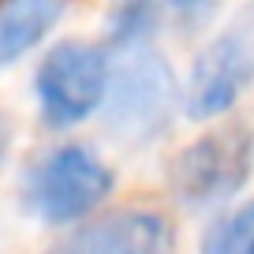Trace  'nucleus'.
Instances as JSON below:
<instances>
[{
    "label": "nucleus",
    "mask_w": 254,
    "mask_h": 254,
    "mask_svg": "<svg viewBox=\"0 0 254 254\" xmlns=\"http://www.w3.org/2000/svg\"><path fill=\"white\" fill-rule=\"evenodd\" d=\"M49 254H176V236L161 213L127 209L79 228Z\"/></svg>",
    "instance_id": "423d86ee"
},
{
    "label": "nucleus",
    "mask_w": 254,
    "mask_h": 254,
    "mask_svg": "<svg viewBox=\"0 0 254 254\" xmlns=\"http://www.w3.org/2000/svg\"><path fill=\"white\" fill-rule=\"evenodd\" d=\"M112 194V172L86 146H56L34 161L23 183V206L49 224L94 213Z\"/></svg>",
    "instance_id": "f03ea898"
},
{
    "label": "nucleus",
    "mask_w": 254,
    "mask_h": 254,
    "mask_svg": "<svg viewBox=\"0 0 254 254\" xmlns=\"http://www.w3.org/2000/svg\"><path fill=\"white\" fill-rule=\"evenodd\" d=\"M251 172V142L239 131H217L183 150L172 165V187L183 206L209 209L243 187Z\"/></svg>",
    "instance_id": "39448f33"
},
{
    "label": "nucleus",
    "mask_w": 254,
    "mask_h": 254,
    "mask_svg": "<svg viewBox=\"0 0 254 254\" xmlns=\"http://www.w3.org/2000/svg\"><path fill=\"white\" fill-rule=\"evenodd\" d=\"M112 64L90 41H60L34 71V97L49 127H71L94 116L109 94Z\"/></svg>",
    "instance_id": "7ed1b4c3"
},
{
    "label": "nucleus",
    "mask_w": 254,
    "mask_h": 254,
    "mask_svg": "<svg viewBox=\"0 0 254 254\" xmlns=\"http://www.w3.org/2000/svg\"><path fill=\"white\" fill-rule=\"evenodd\" d=\"M198 254H254V202L217 217L202 236Z\"/></svg>",
    "instance_id": "6e6552de"
},
{
    "label": "nucleus",
    "mask_w": 254,
    "mask_h": 254,
    "mask_svg": "<svg viewBox=\"0 0 254 254\" xmlns=\"http://www.w3.org/2000/svg\"><path fill=\"white\" fill-rule=\"evenodd\" d=\"M168 0H116L109 15V34L116 45H138L157 30Z\"/></svg>",
    "instance_id": "1a4fd4ad"
},
{
    "label": "nucleus",
    "mask_w": 254,
    "mask_h": 254,
    "mask_svg": "<svg viewBox=\"0 0 254 254\" xmlns=\"http://www.w3.org/2000/svg\"><path fill=\"white\" fill-rule=\"evenodd\" d=\"M254 86V26L239 23L217 34L190 64L183 109L190 120L224 116Z\"/></svg>",
    "instance_id": "20e7f679"
},
{
    "label": "nucleus",
    "mask_w": 254,
    "mask_h": 254,
    "mask_svg": "<svg viewBox=\"0 0 254 254\" xmlns=\"http://www.w3.org/2000/svg\"><path fill=\"white\" fill-rule=\"evenodd\" d=\"M180 105L176 67L161 53L131 49L112 64L109 94H105V124L127 146H150L165 135Z\"/></svg>",
    "instance_id": "f257e3e1"
},
{
    "label": "nucleus",
    "mask_w": 254,
    "mask_h": 254,
    "mask_svg": "<svg viewBox=\"0 0 254 254\" xmlns=\"http://www.w3.org/2000/svg\"><path fill=\"white\" fill-rule=\"evenodd\" d=\"M67 0H4L0 4V67L26 56L60 19Z\"/></svg>",
    "instance_id": "0eeeda50"
}]
</instances>
